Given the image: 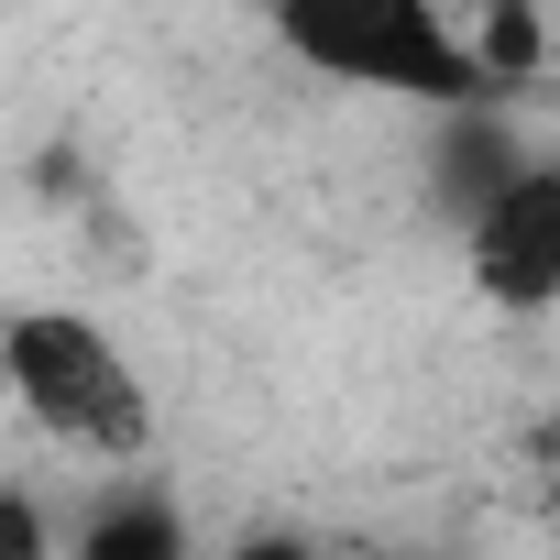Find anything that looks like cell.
Masks as SVG:
<instances>
[{"label":"cell","instance_id":"5b68a950","mask_svg":"<svg viewBox=\"0 0 560 560\" xmlns=\"http://www.w3.org/2000/svg\"><path fill=\"white\" fill-rule=\"evenodd\" d=\"M56 549V516L34 494H0V560H45Z\"/></svg>","mask_w":560,"mask_h":560},{"label":"cell","instance_id":"3957f363","mask_svg":"<svg viewBox=\"0 0 560 560\" xmlns=\"http://www.w3.org/2000/svg\"><path fill=\"white\" fill-rule=\"evenodd\" d=\"M451 231H462V275L483 308H505V319L560 308V154H516Z\"/></svg>","mask_w":560,"mask_h":560},{"label":"cell","instance_id":"7a4b0ae2","mask_svg":"<svg viewBox=\"0 0 560 560\" xmlns=\"http://www.w3.org/2000/svg\"><path fill=\"white\" fill-rule=\"evenodd\" d=\"M264 34L352 100H396V110L494 100L462 45V0H264Z\"/></svg>","mask_w":560,"mask_h":560},{"label":"cell","instance_id":"6da1fadb","mask_svg":"<svg viewBox=\"0 0 560 560\" xmlns=\"http://www.w3.org/2000/svg\"><path fill=\"white\" fill-rule=\"evenodd\" d=\"M0 396H12V418L45 451H67V462L132 472L154 451V385H143V363L110 341V319H89L67 298L0 308Z\"/></svg>","mask_w":560,"mask_h":560},{"label":"cell","instance_id":"277c9868","mask_svg":"<svg viewBox=\"0 0 560 560\" xmlns=\"http://www.w3.org/2000/svg\"><path fill=\"white\" fill-rule=\"evenodd\" d=\"M67 538H78L89 560H165V549H187V516H176L154 483H121V494H110L100 516H78Z\"/></svg>","mask_w":560,"mask_h":560}]
</instances>
